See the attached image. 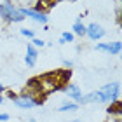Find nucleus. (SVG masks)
Returning <instances> with one entry per match:
<instances>
[{"label":"nucleus","mask_w":122,"mask_h":122,"mask_svg":"<svg viewBox=\"0 0 122 122\" xmlns=\"http://www.w3.org/2000/svg\"><path fill=\"white\" fill-rule=\"evenodd\" d=\"M10 117H9V113H0V122H7Z\"/></svg>","instance_id":"2eb2a0df"},{"label":"nucleus","mask_w":122,"mask_h":122,"mask_svg":"<svg viewBox=\"0 0 122 122\" xmlns=\"http://www.w3.org/2000/svg\"><path fill=\"white\" fill-rule=\"evenodd\" d=\"M28 122H38V120H37V119H33V117H30V119H28Z\"/></svg>","instance_id":"a211bd4d"},{"label":"nucleus","mask_w":122,"mask_h":122,"mask_svg":"<svg viewBox=\"0 0 122 122\" xmlns=\"http://www.w3.org/2000/svg\"><path fill=\"white\" fill-rule=\"evenodd\" d=\"M68 122H80L79 119H73V120H68Z\"/></svg>","instance_id":"6ab92c4d"},{"label":"nucleus","mask_w":122,"mask_h":122,"mask_svg":"<svg viewBox=\"0 0 122 122\" xmlns=\"http://www.w3.org/2000/svg\"><path fill=\"white\" fill-rule=\"evenodd\" d=\"M19 33H21V35H23L25 38H30V40L37 37V35H35V30H31V28H21Z\"/></svg>","instance_id":"f8f14e48"},{"label":"nucleus","mask_w":122,"mask_h":122,"mask_svg":"<svg viewBox=\"0 0 122 122\" xmlns=\"http://www.w3.org/2000/svg\"><path fill=\"white\" fill-rule=\"evenodd\" d=\"M63 66L66 70H71V68H73V61H71V59H63Z\"/></svg>","instance_id":"4468645a"},{"label":"nucleus","mask_w":122,"mask_h":122,"mask_svg":"<svg viewBox=\"0 0 122 122\" xmlns=\"http://www.w3.org/2000/svg\"><path fill=\"white\" fill-rule=\"evenodd\" d=\"M105 35H107V30H105L99 23H89V25H86V37L89 38V40L99 42Z\"/></svg>","instance_id":"423d86ee"},{"label":"nucleus","mask_w":122,"mask_h":122,"mask_svg":"<svg viewBox=\"0 0 122 122\" xmlns=\"http://www.w3.org/2000/svg\"><path fill=\"white\" fill-rule=\"evenodd\" d=\"M19 10L25 18L31 19L33 23H37L40 26H47V23H49V16H47L46 10H37L33 7H19Z\"/></svg>","instance_id":"20e7f679"},{"label":"nucleus","mask_w":122,"mask_h":122,"mask_svg":"<svg viewBox=\"0 0 122 122\" xmlns=\"http://www.w3.org/2000/svg\"><path fill=\"white\" fill-rule=\"evenodd\" d=\"M37 58H38V51L31 44H26V56H25V65L28 68H33L37 65Z\"/></svg>","instance_id":"6e6552de"},{"label":"nucleus","mask_w":122,"mask_h":122,"mask_svg":"<svg viewBox=\"0 0 122 122\" xmlns=\"http://www.w3.org/2000/svg\"><path fill=\"white\" fill-rule=\"evenodd\" d=\"M4 103V96H0V105H2Z\"/></svg>","instance_id":"aec40b11"},{"label":"nucleus","mask_w":122,"mask_h":122,"mask_svg":"<svg viewBox=\"0 0 122 122\" xmlns=\"http://www.w3.org/2000/svg\"><path fill=\"white\" fill-rule=\"evenodd\" d=\"M120 98V82H108L101 86V89L92 91L89 94H82L79 107L80 105H89V103H115Z\"/></svg>","instance_id":"f257e3e1"},{"label":"nucleus","mask_w":122,"mask_h":122,"mask_svg":"<svg viewBox=\"0 0 122 122\" xmlns=\"http://www.w3.org/2000/svg\"><path fill=\"white\" fill-rule=\"evenodd\" d=\"M98 52H107L110 56H119L122 51V42L120 40H113V42H99L94 46Z\"/></svg>","instance_id":"39448f33"},{"label":"nucleus","mask_w":122,"mask_h":122,"mask_svg":"<svg viewBox=\"0 0 122 122\" xmlns=\"http://www.w3.org/2000/svg\"><path fill=\"white\" fill-rule=\"evenodd\" d=\"M73 40H75V35L71 31H63L61 37L58 38V44L59 46H65V44H73Z\"/></svg>","instance_id":"9b49d317"},{"label":"nucleus","mask_w":122,"mask_h":122,"mask_svg":"<svg viewBox=\"0 0 122 122\" xmlns=\"http://www.w3.org/2000/svg\"><path fill=\"white\" fill-rule=\"evenodd\" d=\"M82 18H84V16H79V18L75 19V23L71 25V33H73L75 37H86V25L82 23Z\"/></svg>","instance_id":"9d476101"},{"label":"nucleus","mask_w":122,"mask_h":122,"mask_svg":"<svg viewBox=\"0 0 122 122\" xmlns=\"http://www.w3.org/2000/svg\"><path fill=\"white\" fill-rule=\"evenodd\" d=\"M61 91H63L66 96H68L70 101H73L79 105L80 101V98H82V89H80V86H77V84H71V82H66V84L61 87Z\"/></svg>","instance_id":"0eeeda50"},{"label":"nucleus","mask_w":122,"mask_h":122,"mask_svg":"<svg viewBox=\"0 0 122 122\" xmlns=\"http://www.w3.org/2000/svg\"><path fill=\"white\" fill-rule=\"evenodd\" d=\"M5 92V86L2 84V82H0V96H2V94Z\"/></svg>","instance_id":"f3484780"},{"label":"nucleus","mask_w":122,"mask_h":122,"mask_svg":"<svg viewBox=\"0 0 122 122\" xmlns=\"http://www.w3.org/2000/svg\"><path fill=\"white\" fill-rule=\"evenodd\" d=\"M77 110H79V105L73 103V101H70V99H63L61 105L58 107V112H59V113H68V112L75 113Z\"/></svg>","instance_id":"1a4fd4ad"},{"label":"nucleus","mask_w":122,"mask_h":122,"mask_svg":"<svg viewBox=\"0 0 122 122\" xmlns=\"http://www.w3.org/2000/svg\"><path fill=\"white\" fill-rule=\"evenodd\" d=\"M5 94H7L10 99H14V98H16V92H12V91H7V89H5Z\"/></svg>","instance_id":"dca6fc26"},{"label":"nucleus","mask_w":122,"mask_h":122,"mask_svg":"<svg viewBox=\"0 0 122 122\" xmlns=\"http://www.w3.org/2000/svg\"><path fill=\"white\" fill-rule=\"evenodd\" d=\"M0 18L4 21H7V23H23L26 19L25 16L21 14L18 5L12 4V0H4V2L0 4Z\"/></svg>","instance_id":"f03ea898"},{"label":"nucleus","mask_w":122,"mask_h":122,"mask_svg":"<svg viewBox=\"0 0 122 122\" xmlns=\"http://www.w3.org/2000/svg\"><path fill=\"white\" fill-rule=\"evenodd\" d=\"M12 103L16 105L18 108L21 110H31V108H37L42 105V98H37V96H30V94H16V98L12 99Z\"/></svg>","instance_id":"7ed1b4c3"},{"label":"nucleus","mask_w":122,"mask_h":122,"mask_svg":"<svg viewBox=\"0 0 122 122\" xmlns=\"http://www.w3.org/2000/svg\"><path fill=\"white\" fill-rule=\"evenodd\" d=\"M31 46L35 47V49H42V47H46V40H42V38H38V37H35V38H31Z\"/></svg>","instance_id":"ddd939ff"}]
</instances>
